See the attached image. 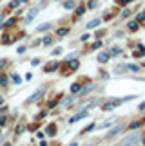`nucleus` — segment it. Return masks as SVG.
<instances>
[{
	"mask_svg": "<svg viewBox=\"0 0 145 146\" xmlns=\"http://www.w3.org/2000/svg\"><path fill=\"white\" fill-rule=\"evenodd\" d=\"M38 11H40V9L35 7V9H31L29 13H27V16H26V22H27V24H29V22H31V20H33V18H35V16L38 15Z\"/></svg>",
	"mask_w": 145,
	"mask_h": 146,
	"instance_id": "39448f33",
	"label": "nucleus"
},
{
	"mask_svg": "<svg viewBox=\"0 0 145 146\" xmlns=\"http://www.w3.org/2000/svg\"><path fill=\"white\" fill-rule=\"evenodd\" d=\"M5 125V117H0V126H4Z\"/></svg>",
	"mask_w": 145,
	"mask_h": 146,
	"instance_id": "72a5a7b5",
	"label": "nucleus"
},
{
	"mask_svg": "<svg viewBox=\"0 0 145 146\" xmlns=\"http://www.w3.org/2000/svg\"><path fill=\"white\" fill-rule=\"evenodd\" d=\"M22 130H24V126H22V125H18V126H16V133H20Z\"/></svg>",
	"mask_w": 145,
	"mask_h": 146,
	"instance_id": "2f4dec72",
	"label": "nucleus"
},
{
	"mask_svg": "<svg viewBox=\"0 0 145 146\" xmlns=\"http://www.w3.org/2000/svg\"><path fill=\"white\" fill-rule=\"evenodd\" d=\"M98 5V0H89V9H94Z\"/></svg>",
	"mask_w": 145,
	"mask_h": 146,
	"instance_id": "aec40b11",
	"label": "nucleus"
},
{
	"mask_svg": "<svg viewBox=\"0 0 145 146\" xmlns=\"http://www.w3.org/2000/svg\"><path fill=\"white\" fill-rule=\"evenodd\" d=\"M125 70H127V65H122V67H116L114 69L116 74H122V72H125Z\"/></svg>",
	"mask_w": 145,
	"mask_h": 146,
	"instance_id": "dca6fc26",
	"label": "nucleus"
},
{
	"mask_svg": "<svg viewBox=\"0 0 145 146\" xmlns=\"http://www.w3.org/2000/svg\"><path fill=\"white\" fill-rule=\"evenodd\" d=\"M140 126H142V121H132L131 125H129L131 130H136V128H140Z\"/></svg>",
	"mask_w": 145,
	"mask_h": 146,
	"instance_id": "ddd939ff",
	"label": "nucleus"
},
{
	"mask_svg": "<svg viewBox=\"0 0 145 146\" xmlns=\"http://www.w3.org/2000/svg\"><path fill=\"white\" fill-rule=\"evenodd\" d=\"M49 27H51V24H44V25H40V27H38L36 31H47Z\"/></svg>",
	"mask_w": 145,
	"mask_h": 146,
	"instance_id": "412c9836",
	"label": "nucleus"
},
{
	"mask_svg": "<svg viewBox=\"0 0 145 146\" xmlns=\"http://www.w3.org/2000/svg\"><path fill=\"white\" fill-rule=\"evenodd\" d=\"M109 56H111V52H100V56H98V61H100V63H105V61L109 60Z\"/></svg>",
	"mask_w": 145,
	"mask_h": 146,
	"instance_id": "6e6552de",
	"label": "nucleus"
},
{
	"mask_svg": "<svg viewBox=\"0 0 145 146\" xmlns=\"http://www.w3.org/2000/svg\"><path fill=\"white\" fill-rule=\"evenodd\" d=\"M116 119H114V117H113V119H107V121H103L102 123V125H100L98 128H107V126H111V125H113V123H114Z\"/></svg>",
	"mask_w": 145,
	"mask_h": 146,
	"instance_id": "f8f14e48",
	"label": "nucleus"
},
{
	"mask_svg": "<svg viewBox=\"0 0 145 146\" xmlns=\"http://www.w3.org/2000/svg\"><path fill=\"white\" fill-rule=\"evenodd\" d=\"M42 92H44V88H38V90H36L35 94H33V96H31L29 99H27V101H29V103H31V101H35L36 98H40V94H42Z\"/></svg>",
	"mask_w": 145,
	"mask_h": 146,
	"instance_id": "9b49d317",
	"label": "nucleus"
},
{
	"mask_svg": "<svg viewBox=\"0 0 145 146\" xmlns=\"http://www.w3.org/2000/svg\"><path fill=\"white\" fill-rule=\"evenodd\" d=\"M71 103H72V98H65V99L62 101V105H64V106H67V105H71Z\"/></svg>",
	"mask_w": 145,
	"mask_h": 146,
	"instance_id": "5701e85b",
	"label": "nucleus"
},
{
	"mask_svg": "<svg viewBox=\"0 0 145 146\" xmlns=\"http://www.w3.org/2000/svg\"><path fill=\"white\" fill-rule=\"evenodd\" d=\"M53 54H54V56H58V54H62V49H60V47H56V49H54V50H53Z\"/></svg>",
	"mask_w": 145,
	"mask_h": 146,
	"instance_id": "c85d7f7f",
	"label": "nucleus"
},
{
	"mask_svg": "<svg viewBox=\"0 0 145 146\" xmlns=\"http://www.w3.org/2000/svg\"><path fill=\"white\" fill-rule=\"evenodd\" d=\"M118 103H122V101H120V99H114V101H109V103H105V105H103V110H107V112H109V110H113V108H114V106H116V105H118Z\"/></svg>",
	"mask_w": 145,
	"mask_h": 146,
	"instance_id": "20e7f679",
	"label": "nucleus"
},
{
	"mask_svg": "<svg viewBox=\"0 0 145 146\" xmlns=\"http://www.w3.org/2000/svg\"><path fill=\"white\" fill-rule=\"evenodd\" d=\"M69 65H71V70H76L78 69V60H71Z\"/></svg>",
	"mask_w": 145,
	"mask_h": 146,
	"instance_id": "a211bd4d",
	"label": "nucleus"
},
{
	"mask_svg": "<svg viewBox=\"0 0 145 146\" xmlns=\"http://www.w3.org/2000/svg\"><path fill=\"white\" fill-rule=\"evenodd\" d=\"M140 108H142V110H143V108H145V101H143V103H142V105H140Z\"/></svg>",
	"mask_w": 145,
	"mask_h": 146,
	"instance_id": "c9c22d12",
	"label": "nucleus"
},
{
	"mask_svg": "<svg viewBox=\"0 0 145 146\" xmlns=\"http://www.w3.org/2000/svg\"><path fill=\"white\" fill-rule=\"evenodd\" d=\"M94 49H98V47H102V42H94V45H93Z\"/></svg>",
	"mask_w": 145,
	"mask_h": 146,
	"instance_id": "7c9ffc66",
	"label": "nucleus"
},
{
	"mask_svg": "<svg viewBox=\"0 0 145 146\" xmlns=\"http://www.w3.org/2000/svg\"><path fill=\"white\" fill-rule=\"evenodd\" d=\"M136 20L138 22H145V13H140V15L136 16Z\"/></svg>",
	"mask_w": 145,
	"mask_h": 146,
	"instance_id": "b1692460",
	"label": "nucleus"
},
{
	"mask_svg": "<svg viewBox=\"0 0 145 146\" xmlns=\"http://www.w3.org/2000/svg\"><path fill=\"white\" fill-rule=\"evenodd\" d=\"M80 88H82V87H80V83H75V85L71 87V92H80Z\"/></svg>",
	"mask_w": 145,
	"mask_h": 146,
	"instance_id": "6ab92c4d",
	"label": "nucleus"
},
{
	"mask_svg": "<svg viewBox=\"0 0 145 146\" xmlns=\"http://www.w3.org/2000/svg\"><path fill=\"white\" fill-rule=\"evenodd\" d=\"M85 9H87V7H85V5H83V4H82V5H80V7H78V9H76V16H82L83 13H85Z\"/></svg>",
	"mask_w": 145,
	"mask_h": 146,
	"instance_id": "4468645a",
	"label": "nucleus"
},
{
	"mask_svg": "<svg viewBox=\"0 0 145 146\" xmlns=\"http://www.w3.org/2000/svg\"><path fill=\"white\" fill-rule=\"evenodd\" d=\"M129 2H132V0H118V4H122V5H124V4H129Z\"/></svg>",
	"mask_w": 145,
	"mask_h": 146,
	"instance_id": "c756f323",
	"label": "nucleus"
},
{
	"mask_svg": "<svg viewBox=\"0 0 145 146\" xmlns=\"http://www.w3.org/2000/svg\"><path fill=\"white\" fill-rule=\"evenodd\" d=\"M26 52V47H18V54H24Z\"/></svg>",
	"mask_w": 145,
	"mask_h": 146,
	"instance_id": "473e14b6",
	"label": "nucleus"
},
{
	"mask_svg": "<svg viewBox=\"0 0 145 146\" xmlns=\"http://www.w3.org/2000/svg\"><path fill=\"white\" fill-rule=\"evenodd\" d=\"M4 103V99H2V96H0V105H2Z\"/></svg>",
	"mask_w": 145,
	"mask_h": 146,
	"instance_id": "e433bc0d",
	"label": "nucleus"
},
{
	"mask_svg": "<svg viewBox=\"0 0 145 146\" xmlns=\"http://www.w3.org/2000/svg\"><path fill=\"white\" fill-rule=\"evenodd\" d=\"M56 69H58V63H56V61H51L47 67H44V70H46V72H53V70H56Z\"/></svg>",
	"mask_w": 145,
	"mask_h": 146,
	"instance_id": "423d86ee",
	"label": "nucleus"
},
{
	"mask_svg": "<svg viewBox=\"0 0 145 146\" xmlns=\"http://www.w3.org/2000/svg\"><path fill=\"white\" fill-rule=\"evenodd\" d=\"M47 133H49V135H54V133H56V126H54V125H51V126L47 128Z\"/></svg>",
	"mask_w": 145,
	"mask_h": 146,
	"instance_id": "f3484780",
	"label": "nucleus"
},
{
	"mask_svg": "<svg viewBox=\"0 0 145 146\" xmlns=\"http://www.w3.org/2000/svg\"><path fill=\"white\" fill-rule=\"evenodd\" d=\"M127 69H131V70H140V67H138V65H127Z\"/></svg>",
	"mask_w": 145,
	"mask_h": 146,
	"instance_id": "a878e982",
	"label": "nucleus"
},
{
	"mask_svg": "<svg viewBox=\"0 0 145 146\" xmlns=\"http://www.w3.org/2000/svg\"><path fill=\"white\" fill-rule=\"evenodd\" d=\"M124 128H125V123H118V125H116V126L113 128V130H111V132L107 133V137H109V139L116 137V135H118V133H120L122 130H124Z\"/></svg>",
	"mask_w": 145,
	"mask_h": 146,
	"instance_id": "f03ea898",
	"label": "nucleus"
},
{
	"mask_svg": "<svg viewBox=\"0 0 145 146\" xmlns=\"http://www.w3.org/2000/svg\"><path fill=\"white\" fill-rule=\"evenodd\" d=\"M100 22H102L100 18H94V20H91V22L87 24V29H94V27H98V25H100Z\"/></svg>",
	"mask_w": 145,
	"mask_h": 146,
	"instance_id": "0eeeda50",
	"label": "nucleus"
},
{
	"mask_svg": "<svg viewBox=\"0 0 145 146\" xmlns=\"http://www.w3.org/2000/svg\"><path fill=\"white\" fill-rule=\"evenodd\" d=\"M83 117H87V110H83V112H78V114L75 115V117H71V125H72V123H76V121H80V119H83Z\"/></svg>",
	"mask_w": 145,
	"mask_h": 146,
	"instance_id": "7ed1b4c3",
	"label": "nucleus"
},
{
	"mask_svg": "<svg viewBox=\"0 0 145 146\" xmlns=\"http://www.w3.org/2000/svg\"><path fill=\"white\" fill-rule=\"evenodd\" d=\"M67 31H69L67 27H62V29H58V31H56V35H58V36H65V35H67Z\"/></svg>",
	"mask_w": 145,
	"mask_h": 146,
	"instance_id": "2eb2a0df",
	"label": "nucleus"
},
{
	"mask_svg": "<svg viewBox=\"0 0 145 146\" xmlns=\"http://www.w3.org/2000/svg\"><path fill=\"white\" fill-rule=\"evenodd\" d=\"M75 5H76L75 0H65V2H64V9H72Z\"/></svg>",
	"mask_w": 145,
	"mask_h": 146,
	"instance_id": "1a4fd4ad",
	"label": "nucleus"
},
{
	"mask_svg": "<svg viewBox=\"0 0 145 146\" xmlns=\"http://www.w3.org/2000/svg\"><path fill=\"white\" fill-rule=\"evenodd\" d=\"M5 67V60H0V69H4Z\"/></svg>",
	"mask_w": 145,
	"mask_h": 146,
	"instance_id": "f704fd0d",
	"label": "nucleus"
},
{
	"mask_svg": "<svg viewBox=\"0 0 145 146\" xmlns=\"http://www.w3.org/2000/svg\"><path fill=\"white\" fill-rule=\"evenodd\" d=\"M20 81H22V80H20V76H16V74H15V76H13V83H16V85H18Z\"/></svg>",
	"mask_w": 145,
	"mask_h": 146,
	"instance_id": "cd10ccee",
	"label": "nucleus"
},
{
	"mask_svg": "<svg viewBox=\"0 0 145 146\" xmlns=\"http://www.w3.org/2000/svg\"><path fill=\"white\" fill-rule=\"evenodd\" d=\"M140 137H142V135H140L138 132L129 133V135H125V137L120 141V144H138V143H140Z\"/></svg>",
	"mask_w": 145,
	"mask_h": 146,
	"instance_id": "f257e3e1",
	"label": "nucleus"
},
{
	"mask_svg": "<svg viewBox=\"0 0 145 146\" xmlns=\"http://www.w3.org/2000/svg\"><path fill=\"white\" fill-rule=\"evenodd\" d=\"M51 42H53V38H51V36H46V38H44V43H46V45H49Z\"/></svg>",
	"mask_w": 145,
	"mask_h": 146,
	"instance_id": "bb28decb",
	"label": "nucleus"
},
{
	"mask_svg": "<svg viewBox=\"0 0 145 146\" xmlns=\"http://www.w3.org/2000/svg\"><path fill=\"white\" fill-rule=\"evenodd\" d=\"M109 52H111V50H109ZM111 54H113V56H118V54H122V49L114 47V49H113V52H111Z\"/></svg>",
	"mask_w": 145,
	"mask_h": 146,
	"instance_id": "4be33fe9",
	"label": "nucleus"
},
{
	"mask_svg": "<svg viewBox=\"0 0 145 146\" xmlns=\"http://www.w3.org/2000/svg\"><path fill=\"white\" fill-rule=\"evenodd\" d=\"M0 85H7V78L5 76H0Z\"/></svg>",
	"mask_w": 145,
	"mask_h": 146,
	"instance_id": "393cba45",
	"label": "nucleus"
},
{
	"mask_svg": "<svg viewBox=\"0 0 145 146\" xmlns=\"http://www.w3.org/2000/svg\"><path fill=\"white\" fill-rule=\"evenodd\" d=\"M127 27H129V31H136L138 29V27H140V22H129V25H127Z\"/></svg>",
	"mask_w": 145,
	"mask_h": 146,
	"instance_id": "9d476101",
	"label": "nucleus"
}]
</instances>
